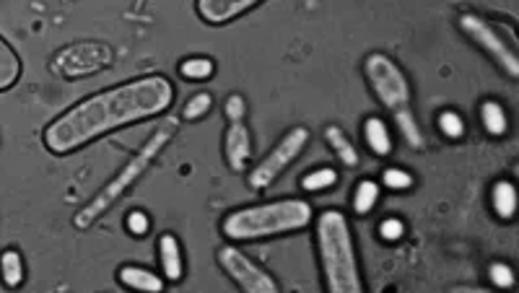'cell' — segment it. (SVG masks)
Returning <instances> with one entry per match:
<instances>
[{"mask_svg":"<svg viewBox=\"0 0 519 293\" xmlns=\"http://www.w3.org/2000/svg\"><path fill=\"white\" fill-rule=\"evenodd\" d=\"M389 114H392L395 131L406 141V146L413 148V151H426V135H423L421 125H418V117L413 112V107L408 104V107H400V110Z\"/></svg>","mask_w":519,"mask_h":293,"instance_id":"18","label":"cell"},{"mask_svg":"<svg viewBox=\"0 0 519 293\" xmlns=\"http://www.w3.org/2000/svg\"><path fill=\"white\" fill-rule=\"evenodd\" d=\"M175 83L162 73L135 76L79 99L49 120L42 131V146L52 156H70L99 138L141 122L164 117L175 104Z\"/></svg>","mask_w":519,"mask_h":293,"instance_id":"1","label":"cell"},{"mask_svg":"<svg viewBox=\"0 0 519 293\" xmlns=\"http://www.w3.org/2000/svg\"><path fill=\"white\" fill-rule=\"evenodd\" d=\"M376 182L387 193H408V190L416 187V174H410L403 166H385Z\"/></svg>","mask_w":519,"mask_h":293,"instance_id":"26","label":"cell"},{"mask_svg":"<svg viewBox=\"0 0 519 293\" xmlns=\"http://www.w3.org/2000/svg\"><path fill=\"white\" fill-rule=\"evenodd\" d=\"M408 234V226L403 218H397V215H387V218H382L379 221V226H376V236L385 242V245H397V242H403Z\"/></svg>","mask_w":519,"mask_h":293,"instance_id":"29","label":"cell"},{"mask_svg":"<svg viewBox=\"0 0 519 293\" xmlns=\"http://www.w3.org/2000/svg\"><path fill=\"white\" fill-rule=\"evenodd\" d=\"M0 143H3V141H0Z\"/></svg>","mask_w":519,"mask_h":293,"instance_id":"31","label":"cell"},{"mask_svg":"<svg viewBox=\"0 0 519 293\" xmlns=\"http://www.w3.org/2000/svg\"><path fill=\"white\" fill-rule=\"evenodd\" d=\"M324 143L327 148L333 151V156L338 159L343 169H356L358 163H361V156H358V148L356 143L348 138V132L343 131L341 125H327L323 132Z\"/></svg>","mask_w":519,"mask_h":293,"instance_id":"17","label":"cell"},{"mask_svg":"<svg viewBox=\"0 0 519 293\" xmlns=\"http://www.w3.org/2000/svg\"><path fill=\"white\" fill-rule=\"evenodd\" d=\"M314 252L320 265L323 288L327 293H366V280L361 273L356 236L351 221L343 211H320L312 218Z\"/></svg>","mask_w":519,"mask_h":293,"instance_id":"2","label":"cell"},{"mask_svg":"<svg viewBox=\"0 0 519 293\" xmlns=\"http://www.w3.org/2000/svg\"><path fill=\"white\" fill-rule=\"evenodd\" d=\"M224 162L231 172H247V166L252 162V153H255V141H252V132L247 128V122H228L227 131H224Z\"/></svg>","mask_w":519,"mask_h":293,"instance_id":"10","label":"cell"},{"mask_svg":"<svg viewBox=\"0 0 519 293\" xmlns=\"http://www.w3.org/2000/svg\"><path fill=\"white\" fill-rule=\"evenodd\" d=\"M117 283L128 291H141V293H159L166 288V280L162 277V273L151 270L146 265H135V262H125L117 267Z\"/></svg>","mask_w":519,"mask_h":293,"instance_id":"13","label":"cell"},{"mask_svg":"<svg viewBox=\"0 0 519 293\" xmlns=\"http://www.w3.org/2000/svg\"><path fill=\"white\" fill-rule=\"evenodd\" d=\"M156 257H159V273L166 286H177L185 280V249L175 231H164L156 239Z\"/></svg>","mask_w":519,"mask_h":293,"instance_id":"12","label":"cell"},{"mask_svg":"<svg viewBox=\"0 0 519 293\" xmlns=\"http://www.w3.org/2000/svg\"><path fill=\"white\" fill-rule=\"evenodd\" d=\"M457 29L471 39L481 52H486L488 58L503 70L512 81L519 78V55L514 47V39L503 37L502 26H496V21L481 16L475 11H462L457 16Z\"/></svg>","mask_w":519,"mask_h":293,"instance_id":"7","label":"cell"},{"mask_svg":"<svg viewBox=\"0 0 519 293\" xmlns=\"http://www.w3.org/2000/svg\"><path fill=\"white\" fill-rule=\"evenodd\" d=\"M177 73L182 81L206 83L216 76V60L208 58V55H190V58L179 60Z\"/></svg>","mask_w":519,"mask_h":293,"instance_id":"22","label":"cell"},{"mask_svg":"<svg viewBox=\"0 0 519 293\" xmlns=\"http://www.w3.org/2000/svg\"><path fill=\"white\" fill-rule=\"evenodd\" d=\"M0 283L8 291H16L26 283V260L16 246L0 252Z\"/></svg>","mask_w":519,"mask_h":293,"instance_id":"19","label":"cell"},{"mask_svg":"<svg viewBox=\"0 0 519 293\" xmlns=\"http://www.w3.org/2000/svg\"><path fill=\"white\" fill-rule=\"evenodd\" d=\"M382 200V187L376 180H358L354 193H351V211L358 218H366L369 213L379 205Z\"/></svg>","mask_w":519,"mask_h":293,"instance_id":"21","label":"cell"},{"mask_svg":"<svg viewBox=\"0 0 519 293\" xmlns=\"http://www.w3.org/2000/svg\"><path fill=\"white\" fill-rule=\"evenodd\" d=\"M247 99L244 94H228L224 99V117H227V122H242L244 117H247Z\"/></svg>","mask_w":519,"mask_h":293,"instance_id":"30","label":"cell"},{"mask_svg":"<svg viewBox=\"0 0 519 293\" xmlns=\"http://www.w3.org/2000/svg\"><path fill=\"white\" fill-rule=\"evenodd\" d=\"M177 117H162V120L156 122V128L148 132L146 141L135 148V153L117 169V174H114L112 180L104 182L97 190V195L73 213V226L79 228V231H89L101 215H107V213L112 211L114 205L128 195L138 182L146 177L148 169L156 163V159H159L164 151L169 148V143L177 138Z\"/></svg>","mask_w":519,"mask_h":293,"instance_id":"3","label":"cell"},{"mask_svg":"<svg viewBox=\"0 0 519 293\" xmlns=\"http://www.w3.org/2000/svg\"><path fill=\"white\" fill-rule=\"evenodd\" d=\"M437 132L441 138H447V141H465V135H468V122H465V117L457 112V110H441L437 114Z\"/></svg>","mask_w":519,"mask_h":293,"instance_id":"25","label":"cell"},{"mask_svg":"<svg viewBox=\"0 0 519 293\" xmlns=\"http://www.w3.org/2000/svg\"><path fill=\"white\" fill-rule=\"evenodd\" d=\"M486 276H488V283H491V288H499V291H509V288H514V283H517L514 267L503 260L491 262V265H488Z\"/></svg>","mask_w":519,"mask_h":293,"instance_id":"27","label":"cell"},{"mask_svg":"<svg viewBox=\"0 0 519 293\" xmlns=\"http://www.w3.org/2000/svg\"><path fill=\"white\" fill-rule=\"evenodd\" d=\"M488 203H491V211L493 215L509 224L517 218V184L512 180H496L491 184V193H488Z\"/></svg>","mask_w":519,"mask_h":293,"instance_id":"15","label":"cell"},{"mask_svg":"<svg viewBox=\"0 0 519 293\" xmlns=\"http://www.w3.org/2000/svg\"><path fill=\"white\" fill-rule=\"evenodd\" d=\"M364 81L369 86L372 97L387 110L395 112L413 101V86L397 60L387 52H369L361 63Z\"/></svg>","mask_w":519,"mask_h":293,"instance_id":"6","label":"cell"},{"mask_svg":"<svg viewBox=\"0 0 519 293\" xmlns=\"http://www.w3.org/2000/svg\"><path fill=\"white\" fill-rule=\"evenodd\" d=\"M262 0H195V14L208 26H227L258 8Z\"/></svg>","mask_w":519,"mask_h":293,"instance_id":"11","label":"cell"},{"mask_svg":"<svg viewBox=\"0 0 519 293\" xmlns=\"http://www.w3.org/2000/svg\"><path fill=\"white\" fill-rule=\"evenodd\" d=\"M309 141H312V132L302 125L289 128L281 138L276 141V146L270 148L262 159H260L249 172H247V187L255 190V193H265L276 184L286 169L302 159V153L307 151Z\"/></svg>","mask_w":519,"mask_h":293,"instance_id":"8","label":"cell"},{"mask_svg":"<svg viewBox=\"0 0 519 293\" xmlns=\"http://www.w3.org/2000/svg\"><path fill=\"white\" fill-rule=\"evenodd\" d=\"M361 138H364V146L369 148V153L376 159H387L395 151V132H392V125L385 117H376V114L364 117Z\"/></svg>","mask_w":519,"mask_h":293,"instance_id":"14","label":"cell"},{"mask_svg":"<svg viewBox=\"0 0 519 293\" xmlns=\"http://www.w3.org/2000/svg\"><path fill=\"white\" fill-rule=\"evenodd\" d=\"M213 110V94L211 91H195L185 99L182 110H179V122H200L206 120Z\"/></svg>","mask_w":519,"mask_h":293,"instance_id":"24","label":"cell"},{"mask_svg":"<svg viewBox=\"0 0 519 293\" xmlns=\"http://www.w3.org/2000/svg\"><path fill=\"white\" fill-rule=\"evenodd\" d=\"M21 73H24V63H21L18 52L0 34V94L8 91V89H14L18 78H21Z\"/></svg>","mask_w":519,"mask_h":293,"instance_id":"20","label":"cell"},{"mask_svg":"<svg viewBox=\"0 0 519 293\" xmlns=\"http://www.w3.org/2000/svg\"><path fill=\"white\" fill-rule=\"evenodd\" d=\"M114 66L112 45L101 39H76L58 47L49 58V73L63 81H83Z\"/></svg>","mask_w":519,"mask_h":293,"instance_id":"5","label":"cell"},{"mask_svg":"<svg viewBox=\"0 0 519 293\" xmlns=\"http://www.w3.org/2000/svg\"><path fill=\"white\" fill-rule=\"evenodd\" d=\"M216 262L224 270V276L242 293H281V283L276 276L268 273L234 242H227L216 249Z\"/></svg>","mask_w":519,"mask_h":293,"instance_id":"9","label":"cell"},{"mask_svg":"<svg viewBox=\"0 0 519 293\" xmlns=\"http://www.w3.org/2000/svg\"><path fill=\"white\" fill-rule=\"evenodd\" d=\"M341 182V174L335 166H317V169H309L307 174L299 177V190L302 193H327L333 190L335 184Z\"/></svg>","mask_w":519,"mask_h":293,"instance_id":"23","label":"cell"},{"mask_svg":"<svg viewBox=\"0 0 519 293\" xmlns=\"http://www.w3.org/2000/svg\"><path fill=\"white\" fill-rule=\"evenodd\" d=\"M478 117H481V125L486 131L488 138H496L502 141L512 131V120H509V112L503 107L499 99H483L481 107H478Z\"/></svg>","mask_w":519,"mask_h":293,"instance_id":"16","label":"cell"},{"mask_svg":"<svg viewBox=\"0 0 519 293\" xmlns=\"http://www.w3.org/2000/svg\"><path fill=\"white\" fill-rule=\"evenodd\" d=\"M122 226H125V231H128L132 239H146L148 234H151L154 221H151V215L143 208H132V211L125 213Z\"/></svg>","mask_w":519,"mask_h":293,"instance_id":"28","label":"cell"},{"mask_svg":"<svg viewBox=\"0 0 519 293\" xmlns=\"http://www.w3.org/2000/svg\"><path fill=\"white\" fill-rule=\"evenodd\" d=\"M314 208L304 197H278L255 205L234 208L221 218V234L227 242L247 245L265 242L312 226Z\"/></svg>","mask_w":519,"mask_h":293,"instance_id":"4","label":"cell"}]
</instances>
